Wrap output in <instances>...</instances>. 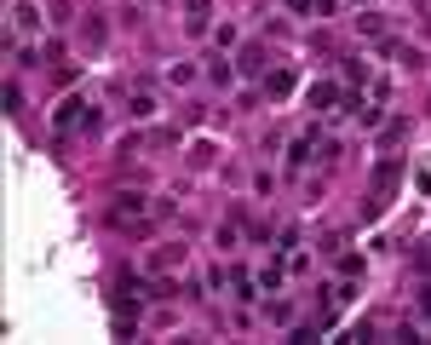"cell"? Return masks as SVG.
Segmentation results:
<instances>
[{
    "instance_id": "6da1fadb",
    "label": "cell",
    "mask_w": 431,
    "mask_h": 345,
    "mask_svg": "<svg viewBox=\"0 0 431 345\" xmlns=\"http://www.w3.org/2000/svg\"><path fill=\"white\" fill-rule=\"evenodd\" d=\"M144 213V196H121V207H115V225H126V219H138Z\"/></svg>"
},
{
    "instance_id": "7a4b0ae2",
    "label": "cell",
    "mask_w": 431,
    "mask_h": 345,
    "mask_svg": "<svg viewBox=\"0 0 431 345\" xmlns=\"http://www.w3.org/2000/svg\"><path fill=\"white\" fill-rule=\"evenodd\" d=\"M311 150H317V133H305V139H293V156H288V161H293V167H305V161H311Z\"/></svg>"
},
{
    "instance_id": "3957f363",
    "label": "cell",
    "mask_w": 431,
    "mask_h": 345,
    "mask_svg": "<svg viewBox=\"0 0 431 345\" xmlns=\"http://www.w3.org/2000/svg\"><path fill=\"white\" fill-rule=\"evenodd\" d=\"M311 104H317V110H328V104H333V86H328V81H322V86H311Z\"/></svg>"
},
{
    "instance_id": "277c9868",
    "label": "cell",
    "mask_w": 431,
    "mask_h": 345,
    "mask_svg": "<svg viewBox=\"0 0 431 345\" xmlns=\"http://www.w3.org/2000/svg\"><path fill=\"white\" fill-rule=\"evenodd\" d=\"M288 6H293V12H305V6H311V0H288Z\"/></svg>"
}]
</instances>
